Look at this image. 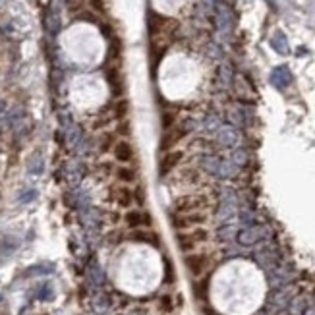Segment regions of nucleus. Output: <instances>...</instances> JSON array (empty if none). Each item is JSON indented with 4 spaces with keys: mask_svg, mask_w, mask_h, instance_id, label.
<instances>
[{
    "mask_svg": "<svg viewBox=\"0 0 315 315\" xmlns=\"http://www.w3.org/2000/svg\"><path fill=\"white\" fill-rule=\"evenodd\" d=\"M217 205V197L213 193H186L176 197L170 205V215L176 213H192V211H209Z\"/></svg>",
    "mask_w": 315,
    "mask_h": 315,
    "instance_id": "f257e3e1",
    "label": "nucleus"
},
{
    "mask_svg": "<svg viewBox=\"0 0 315 315\" xmlns=\"http://www.w3.org/2000/svg\"><path fill=\"white\" fill-rule=\"evenodd\" d=\"M209 230L205 227H195V228H188V230H180L176 234V240H178V245L184 249V251H192L197 245L205 244L209 240Z\"/></svg>",
    "mask_w": 315,
    "mask_h": 315,
    "instance_id": "f03ea898",
    "label": "nucleus"
},
{
    "mask_svg": "<svg viewBox=\"0 0 315 315\" xmlns=\"http://www.w3.org/2000/svg\"><path fill=\"white\" fill-rule=\"evenodd\" d=\"M211 219L209 211H192V213H176L170 215V223L176 230H188V228L203 227Z\"/></svg>",
    "mask_w": 315,
    "mask_h": 315,
    "instance_id": "7ed1b4c3",
    "label": "nucleus"
},
{
    "mask_svg": "<svg viewBox=\"0 0 315 315\" xmlns=\"http://www.w3.org/2000/svg\"><path fill=\"white\" fill-rule=\"evenodd\" d=\"M184 157H186V153H184L182 149H170V151H164V153L160 155V160H158V176H160V178H164V176L170 174L172 170L180 168V164H182Z\"/></svg>",
    "mask_w": 315,
    "mask_h": 315,
    "instance_id": "20e7f679",
    "label": "nucleus"
},
{
    "mask_svg": "<svg viewBox=\"0 0 315 315\" xmlns=\"http://www.w3.org/2000/svg\"><path fill=\"white\" fill-rule=\"evenodd\" d=\"M110 199L118 205V207H132L136 203V197H134V190L126 184H114L110 188Z\"/></svg>",
    "mask_w": 315,
    "mask_h": 315,
    "instance_id": "39448f33",
    "label": "nucleus"
},
{
    "mask_svg": "<svg viewBox=\"0 0 315 315\" xmlns=\"http://www.w3.org/2000/svg\"><path fill=\"white\" fill-rule=\"evenodd\" d=\"M186 138V128H182V126H170L168 130H164V134H162V138H160V151L164 153V151H170V149H176V145L180 143V141Z\"/></svg>",
    "mask_w": 315,
    "mask_h": 315,
    "instance_id": "423d86ee",
    "label": "nucleus"
},
{
    "mask_svg": "<svg viewBox=\"0 0 315 315\" xmlns=\"http://www.w3.org/2000/svg\"><path fill=\"white\" fill-rule=\"evenodd\" d=\"M184 263H186V267H188V271L192 275L201 277L211 267V257L207 253H190V255H186Z\"/></svg>",
    "mask_w": 315,
    "mask_h": 315,
    "instance_id": "0eeeda50",
    "label": "nucleus"
},
{
    "mask_svg": "<svg viewBox=\"0 0 315 315\" xmlns=\"http://www.w3.org/2000/svg\"><path fill=\"white\" fill-rule=\"evenodd\" d=\"M112 153H114L116 160H118V162H122V164L134 162V158H136V149H134V145L126 140L116 141V143H114V147H112Z\"/></svg>",
    "mask_w": 315,
    "mask_h": 315,
    "instance_id": "6e6552de",
    "label": "nucleus"
},
{
    "mask_svg": "<svg viewBox=\"0 0 315 315\" xmlns=\"http://www.w3.org/2000/svg\"><path fill=\"white\" fill-rule=\"evenodd\" d=\"M124 221L128 223V227L132 228H143V227H151L153 225V217L147 213V211H141V209H134V211H128Z\"/></svg>",
    "mask_w": 315,
    "mask_h": 315,
    "instance_id": "1a4fd4ad",
    "label": "nucleus"
},
{
    "mask_svg": "<svg viewBox=\"0 0 315 315\" xmlns=\"http://www.w3.org/2000/svg\"><path fill=\"white\" fill-rule=\"evenodd\" d=\"M201 176L203 174H201V170H199L197 166L188 164V166H182V168H180L178 180H180V184H199Z\"/></svg>",
    "mask_w": 315,
    "mask_h": 315,
    "instance_id": "9d476101",
    "label": "nucleus"
},
{
    "mask_svg": "<svg viewBox=\"0 0 315 315\" xmlns=\"http://www.w3.org/2000/svg\"><path fill=\"white\" fill-rule=\"evenodd\" d=\"M114 178L120 182V184H136L138 182V172L132 168V166H128V164H120V166H116L114 168Z\"/></svg>",
    "mask_w": 315,
    "mask_h": 315,
    "instance_id": "9b49d317",
    "label": "nucleus"
},
{
    "mask_svg": "<svg viewBox=\"0 0 315 315\" xmlns=\"http://www.w3.org/2000/svg\"><path fill=\"white\" fill-rule=\"evenodd\" d=\"M132 240L145 242V244H157L158 236L153 232V230H147V228H136V232L132 234Z\"/></svg>",
    "mask_w": 315,
    "mask_h": 315,
    "instance_id": "f8f14e48",
    "label": "nucleus"
},
{
    "mask_svg": "<svg viewBox=\"0 0 315 315\" xmlns=\"http://www.w3.org/2000/svg\"><path fill=\"white\" fill-rule=\"evenodd\" d=\"M126 112H128V103H126V101H120V103L116 105V116H118V120H122L124 116H126Z\"/></svg>",
    "mask_w": 315,
    "mask_h": 315,
    "instance_id": "ddd939ff",
    "label": "nucleus"
},
{
    "mask_svg": "<svg viewBox=\"0 0 315 315\" xmlns=\"http://www.w3.org/2000/svg\"><path fill=\"white\" fill-rule=\"evenodd\" d=\"M91 4H93V8H95L97 12H105V6H103V0H91Z\"/></svg>",
    "mask_w": 315,
    "mask_h": 315,
    "instance_id": "4468645a",
    "label": "nucleus"
}]
</instances>
